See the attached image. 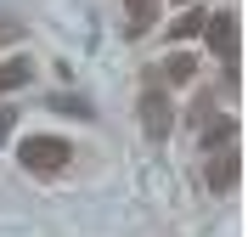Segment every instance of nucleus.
I'll use <instances>...</instances> for the list:
<instances>
[{
	"mask_svg": "<svg viewBox=\"0 0 248 237\" xmlns=\"http://www.w3.org/2000/svg\"><path fill=\"white\" fill-rule=\"evenodd\" d=\"M17 158L29 164L34 175H57V170H68V142H57V136H29V142L17 147Z\"/></svg>",
	"mask_w": 248,
	"mask_h": 237,
	"instance_id": "1",
	"label": "nucleus"
},
{
	"mask_svg": "<svg viewBox=\"0 0 248 237\" xmlns=\"http://www.w3.org/2000/svg\"><path fill=\"white\" fill-rule=\"evenodd\" d=\"M203 34H209L215 57L237 74V12H215V17H203Z\"/></svg>",
	"mask_w": 248,
	"mask_h": 237,
	"instance_id": "2",
	"label": "nucleus"
},
{
	"mask_svg": "<svg viewBox=\"0 0 248 237\" xmlns=\"http://www.w3.org/2000/svg\"><path fill=\"white\" fill-rule=\"evenodd\" d=\"M203 181H209V192H215V198L237 192V181H243V158H237V147H226V153H209V170H203Z\"/></svg>",
	"mask_w": 248,
	"mask_h": 237,
	"instance_id": "3",
	"label": "nucleus"
},
{
	"mask_svg": "<svg viewBox=\"0 0 248 237\" xmlns=\"http://www.w3.org/2000/svg\"><path fill=\"white\" fill-rule=\"evenodd\" d=\"M141 125H147V136H153V142H164V136H170V125H175V108H170V96L158 91H141Z\"/></svg>",
	"mask_w": 248,
	"mask_h": 237,
	"instance_id": "4",
	"label": "nucleus"
},
{
	"mask_svg": "<svg viewBox=\"0 0 248 237\" xmlns=\"http://www.w3.org/2000/svg\"><path fill=\"white\" fill-rule=\"evenodd\" d=\"M158 74H164V85H170V91H181V85H192V79H198V63H192V51H175Z\"/></svg>",
	"mask_w": 248,
	"mask_h": 237,
	"instance_id": "5",
	"label": "nucleus"
},
{
	"mask_svg": "<svg viewBox=\"0 0 248 237\" xmlns=\"http://www.w3.org/2000/svg\"><path fill=\"white\" fill-rule=\"evenodd\" d=\"M203 153H220V147H237V119H215V125L198 136Z\"/></svg>",
	"mask_w": 248,
	"mask_h": 237,
	"instance_id": "6",
	"label": "nucleus"
},
{
	"mask_svg": "<svg viewBox=\"0 0 248 237\" xmlns=\"http://www.w3.org/2000/svg\"><path fill=\"white\" fill-rule=\"evenodd\" d=\"M29 79H34V63H29V57L0 63V91H17V85H29Z\"/></svg>",
	"mask_w": 248,
	"mask_h": 237,
	"instance_id": "7",
	"label": "nucleus"
},
{
	"mask_svg": "<svg viewBox=\"0 0 248 237\" xmlns=\"http://www.w3.org/2000/svg\"><path fill=\"white\" fill-rule=\"evenodd\" d=\"M124 12H130V23H136V34H147L158 23V0H124Z\"/></svg>",
	"mask_w": 248,
	"mask_h": 237,
	"instance_id": "8",
	"label": "nucleus"
},
{
	"mask_svg": "<svg viewBox=\"0 0 248 237\" xmlns=\"http://www.w3.org/2000/svg\"><path fill=\"white\" fill-rule=\"evenodd\" d=\"M192 34H203V12H198V6H192V12H181V17H175L170 40H175V46H181V40H192Z\"/></svg>",
	"mask_w": 248,
	"mask_h": 237,
	"instance_id": "9",
	"label": "nucleus"
},
{
	"mask_svg": "<svg viewBox=\"0 0 248 237\" xmlns=\"http://www.w3.org/2000/svg\"><path fill=\"white\" fill-rule=\"evenodd\" d=\"M12 125H17V113H12V108H0V142L12 136Z\"/></svg>",
	"mask_w": 248,
	"mask_h": 237,
	"instance_id": "10",
	"label": "nucleus"
},
{
	"mask_svg": "<svg viewBox=\"0 0 248 237\" xmlns=\"http://www.w3.org/2000/svg\"><path fill=\"white\" fill-rule=\"evenodd\" d=\"M186 6H198V0H186Z\"/></svg>",
	"mask_w": 248,
	"mask_h": 237,
	"instance_id": "11",
	"label": "nucleus"
}]
</instances>
